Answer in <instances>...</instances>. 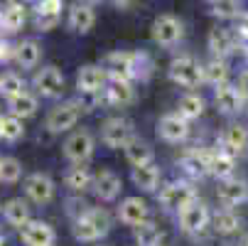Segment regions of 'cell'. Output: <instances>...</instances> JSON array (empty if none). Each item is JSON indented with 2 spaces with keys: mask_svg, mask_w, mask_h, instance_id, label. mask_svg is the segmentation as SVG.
Segmentation results:
<instances>
[{
  "mask_svg": "<svg viewBox=\"0 0 248 246\" xmlns=\"http://www.w3.org/2000/svg\"><path fill=\"white\" fill-rule=\"evenodd\" d=\"M211 224H214V231H217V234H224V236L236 234V231L241 229V219H238V214H233L229 207L211 217Z\"/></svg>",
  "mask_w": 248,
  "mask_h": 246,
  "instance_id": "cell-32",
  "label": "cell"
},
{
  "mask_svg": "<svg viewBox=\"0 0 248 246\" xmlns=\"http://www.w3.org/2000/svg\"><path fill=\"white\" fill-rule=\"evenodd\" d=\"M211 5V15L219 20H231L241 15V3L238 0H209Z\"/></svg>",
  "mask_w": 248,
  "mask_h": 246,
  "instance_id": "cell-37",
  "label": "cell"
},
{
  "mask_svg": "<svg viewBox=\"0 0 248 246\" xmlns=\"http://www.w3.org/2000/svg\"><path fill=\"white\" fill-rule=\"evenodd\" d=\"M133 182H135V187H140L143 192H155L157 185H160V170L153 163L135 165L133 167Z\"/></svg>",
  "mask_w": 248,
  "mask_h": 246,
  "instance_id": "cell-24",
  "label": "cell"
},
{
  "mask_svg": "<svg viewBox=\"0 0 248 246\" xmlns=\"http://www.w3.org/2000/svg\"><path fill=\"white\" fill-rule=\"evenodd\" d=\"M217 195H219V202L231 209V207H238L241 202H246L248 187H246V182H241V180H236V178H226V180H221Z\"/></svg>",
  "mask_w": 248,
  "mask_h": 246,
  "instance_id": "cell-22",
  "label": "cell"
},
{
  "mask_svg": "<svg viewBox=\"0 0 248 246\" xmlns=\"http://www.w3.org/2000/svg\"><path fill=\"white\" fill-rule=\"evenodd\" d=\"M160 246H162V244H160Z\"/></svg>",
  "mask_w": 248,
  "mask_h": 246,
  "instance_id": "cell-52",
  "label": "cell"
},
{
  "mask_svg": "<svg viewBox=\"0 0 248 246\" xmlns=\"http://www.w3.org/2000/svg\"><path fill=\"white\" fill-rule=\"evenodd\" d=\"M182 34H185V27H182V22L177 20L174 15H160L153 22V40L160 47H174V45H180Z\"/></svg>",
  "mask_w": 248,
  "mask_h": 246,
  "instance_id": "cell-7",
  "label": "cell"
},
{
  "mask_svg": "<svg viewBox=\"0 0 248 246\" xmlns=\"http://www.w3.org/2000/svg\"><path fill=\"white\" fill-rule=\"evenodd\" d=\"M8 109L17 118H30V116H34V111H37V98H34L32 94H27V91H20V94L8 98Z\"/></svg>",
  "mask_w": 248,
  "mask_h": 246,
  "instance_id": "cell-27",
  "label": "cell"
},
{
  "mask_svg": "<svg viewBox=\"0 0 248 246\" xmlns=\"http://www.w3.org/2000/svg\"><path fill=\"white\" fill-rule=\"evenodd\" d=\"M241 246H248V234L243 236V241H241Z\"/></svg>",
  "mask_w": 248,
  "mask_h": 246,
  "instance_id": "cell-47",
  "label": "cell"
},
{
  "mask_svg": "<svg viewBox=\"0 0 248 246\" xmlns=\"http://www.w3.org/2000/svg\"><path fill=\"white\" fill-rule=\"evenodd\" d=\"M81 116V103L79 101H64L59 106H54L47 116V131L49 133H66L69 128H74Z\"/></svg>",
  "mask_w": 248,
  "mask_h": 246,
  "instance_id": "cell-4",
  "label": "cell"
},
{
  "mask_svg": "<svg viewBox=\"0 0 248 246\" xmlns=\"http://www.w3.org/2000/svg\"><path fill=\"white\" fill-rule=\"evenodd\" d=\"M206 45L211 49V54L219 57V59H226L229 54H233L238 47H236V32L226 30V27H214L206 37Z\"/></svg>",
  "mask_w": 248,
  "mask_h": 246,
  "instance_id": "cell-16",
  "label": "cell"
},
{
  "mask_svg": "<svg viewBox=\"0 0 248 246\" xmlns=\"http://www.w3.org/2000/svg\"><path fill=\"white\" fill-rule=\"evenodd\" d=\"M157 133L162 140H167V143H182V140L189 135V121L177 111V114H167L160 118L157 123Z\"/></svg>",
  "mask_w": 248,
  "mask_h": 246,
  "instance_id": "cell-10",
  "label": "cell"
},
{
  "mask_svg": "<svg viewBox=\"0 0 248 246\" xmlns=\"http://www.w3.org/2000/svg\"><path fill=\"white\" fill-rule=\"evenodd\" d=\"M22 178V165L20 160L15 158H3L0 160V182H5V185H13Z\"/></svg>",
  "mask_w": 248,
  "mask_h": 246,
  "instance_id": "cell-38",
  "label": "cell"
},
{
  "mask_svg": "<svg viewBox=\"0 0 248 246\" xmlns=\"http://www.w3.org/2000/svg\"><path fill=\"white\" fill-rule=\"evenodd\" d=\"M118 219L128 227H140L143 222L150 219V209L145 204V199L140 197H125L118 207Z\"/></svg>",
  "mask_w": 248,
  "mask_h": 246,
  "instance_id": "cell-14",
  "label": "cell"
},
{
  "mask_svg": "<svg viewBox=\"0 0 248 246\" xmlns=\"http://www.w3.org/2000/svg\"><path fill=\"white\" fill-rule=\"evenodd\" d=\"M0 246H3V236H0Z\"/></svg>",
  "mask_w": 248,
  "mask_h": 246,
  "instance_id": "cell-50",
  "label": "cell"
},
{
  "mask_svg": "<svg viewBox=\"0 0 248 246\" xmlns=\"http://www.w3.org/2000/svg\"><path fill=\"white\" fill-rule=\"evenodd\" d=\"M8 5H25V0H8Z\"/></svg>",
  "mask_w": 248,
  "mask_h": 246,
  "instance_id": "cell-45",
  "label": "cell"
},
{
  "mask_svg": "<svg viewBox=\"0 0 248 246\" xmlns=\"http://www.w3.org/2000/svg\"><path fill=\"white\" fill-rule=\"evenodd\" d=\"M27 15H25V5H8L3 10V30L5 32H20L22 25H25Z\"/></svg>",
  "mask_w": 248,
  "mask_h": 246,
  "instance_id": "cell-35",
  "label": "cell"
},
{
  "mask_svg": "<svg viewBox=\"0 0 248 246\" xmlns=\"http://www.w3.org/2000/svg\"><path fill=\"white\" fill-rule=\"evenodd\" d=\"M20 91H25V82H22L20 74L8 72V74L0 77V94H3V96L10 98V96H15V94H20Z\"/></svg>",
  "mask_w": 248,
  "mask_h": 246,
  "instance_id": "cell-40",
  "label": "cell"
},
{
  "mask_svg": "<svg viewBox=\"0 0 248 246\" xmlns=\"http://www.w3.org/2000/svg\"><path fill=\"white\" fill-rule=\"evenodd\" d=\"M25 135V126H22V118H17V116H8V118H3V131H0V138L3 140H8V143H15V140H20Z\"/></svg>",
  "mask_w": 248,
  "mask_h": 246,
  "instance_id": "cell-39",
  "label": "cell"
},
{
  "mask_svg": "<svg viewBox=\"0 0 248 246\" xmlns=\"http://www.w3.org/2000/svg\"><path fill=\"white\" fill-rule=\"evenodd\" d=\"M0 131H3V116H0Z\"/></svg>",
  "mask_w": 248,
  "mask_h": 246,
  "instance_id": "cell-49",
  "label": "cell"
},
{
  "mask_svg": "<svg viewBox=\"0 0 248 246\" xmlns=\"http://www.w3.org/2000/svg\"><path fill=\"white\" fill-rule=\"evenodd\" d=\"M64 182H66V187L72 190V192H86L89 187H93V175L84 165H77L74 163V167L66 170Z\"/></svg>",
  "mask_w": 248,
  "mask_h": 246,
  "instance_id": "cell-26",
  "label": "cell"
},
{
  "mask_svg": "<svg viewBox=\"0 0 248 246\" xmlns=\"http://www.w3.org/2000/svg\"><path fill=\"white\" fill-rule=\"evenodd\" d=\"M236 47H238L243 54H248V32H246V30H238V32H236Z\"/></svg>",
  "mask_w": 248,
  "mask_h": 246,
  "instance_id": "cell-42",
  "label": "cell"
},
{
  "mask_svg": "<svg viewBox=\"0 0 248 246\" xmlns=\"http://www.w3.org/2000/svg\"><path fill=\"white\" fill-rule=\"evenodd\" d=\"M0 30H3V10H0Z\"/></svg>",
  "mask_w": 248,
  "mask_h": 246,
  "instance_id": "cell-48",
  "label": "cell"
},
{
  "mask_svg": "<svg viewBox=\"0 0 248 246\" xmlns=\"http://www.w3.org/2000/svg\"><path fill=\"white\" fill-rule=\"evenodd\" d=\"M214 101H217V109L226 116H233L243 109L246 98L241 96L238 86H231V84H221L217 86V94H214Z\"/></svg>",
  "mask_w": 248,
  "mask_h": 246,
  "instance_id": "cell-19",
  "label": "cell"
},
{
  "mask_svg": "<svg viewBox=\"0 0 248 246\" xmlns=\"http://www.w3.org/2000/svg\"><path fill=\"white\" fill-rule=\"evenodd\" d=\"M170 79L174 84L185 86V89H197L204 82V66L194 57L180 54V57H174L172 64H170Z\"/></svg>",
  "mask_w": 248,
  "mask_h": 246,
  "instance_id": "cell-3",
  "label": "cell"
},
{
  "mask_svg": "<svg viewBox=\"0 0 248 246\" xmlns=\"http://www.w3.org/2000/svg\"><path fill=\"white\" fill-rule=\"evenodd\" d=\"M221 146L231 155H241L248 148V131L243 126H229L221 135Z\"/></svg>",
  "mask_w": 248,
  "mask_h": 246,
  "instance_id": "cell-25",
  "label": "cell"
},
{
  "mask_svg": "<svg viewBox=\"0 0 248 246\" xmlns=\"http://www.w3.org/2000/svg\"><path fill=\"white\" fill-rule=\"evenodd\" d=\"M121 190H123V182L113 170H98L93 175V192L101 202H113L121 195Z\"/></svg>",
  "mask_w": 248,
  "mask_h": 246,
  "instance_id": "cell-13",
  "label": "cell"
},
{
  "mask_svg": "<svg viewBox=\"0 0 248 246\" xmlns=\"http://www.w3.org/2000/svg\"><path fill=\"white\" fill-rule=\"evenodd\" d=\"M162 229L157 227V224H153L150 219L148 222H143L140 227H135V241H138V246H160L162 244Z\"/></svg>",
  "mask_w": 248,
  "mask_h": 246,
  "instance_id": "cell-34",
  "label": "cell"
},
{
  "mask_svg": "<svg viewBox=\"0 0 248 246\" xmlns=\"http://www.w3.org/2000/svg\"><path fill=\"white\" fill-rule=\"evenodd\" d=\"M25 192L34 204H49L52 197H54V182H52L49 175L34 172L25 180Z\"/></svg>",
  "mask_w": 248,
  "mask_h": 246,
  "instance_id": "cell-12",
  "label": "cell"
},
{
  "mask_svg": "<svg viewBox=\"0 0 248 246\" xmlns=\"http://www.w3.org/2000/svg\"><path fill=\"white\" fill-rule=\"evenodd\" d=\"M204 82H209L211 86H221L229 82V64L226 59H219L214 57L211 62L204 64Z\"/></svg>",
  "mask_w": 248,
  "mask_h": 246,
  "instance_id": "cell-30",
  "label": "cell"
},
{
  "mask_svg": "<svg viewBox=\"0 0 248 246\" xmlns=\"http://www.w3.org/2000/svg\"><path fill=\"white\" fill-rule=\"evenodd\" d=\"M111 231V214L103 207H93L77 219L74 224V236L79 241H96Z\"/></svg>",
  "mask_w": 248,
  "mask_h": 246,
  "instance_id": "cell-2",
  "label": "cell"
},
{
  "mask_svg": "<svg viewBox=\"0 0 248 246\" xmlns=\"http://www.w3.org/2000/svg\"><path fill=\"white\" fill-rule=\"evenodd\" d=\"M238 30H246L248 32V13H241L238 15Z\"/></svg>",
  "mask_w": 248,
  "mask_h": 246,
  "instance_id": "cell-44",
  "label": "cell"
},
{
  "mask_svg": "<svg viewBox=\"0 0 248 246\" xmlns=\"http://www.w3.org/2000/svg\"><path fill=\"white\" fill-rule=\"evenodd\" d=\"M93 148H96V143H93V135L89 131H74L64 143V158L77 163V165H84L93 155Z\"/></svg>",
  "mask_w": 248,
  "mask_h": 246,
  "instance_id": "cell-6",
  "label": "cell"
},
{
  "mask_svg": "<svg viewBox=\"0 0 248 246\" xmlns=\"http://www.w3.org/2000/svg\"><path fill=\"white\" fill-rule=\"evenodd\" d=\"M96 25V10L93 3L84 0V3H74L72 10H69V27L79 34H86L91 27Z\"/></svg>",
  "mask_w": 248,
  "mask_h": 246,
  "instance_id": "cell-20",
  "label": "cell"
},
{
  "mask_svg": "<svg viewBox=\"0 0 248 246\" xmlns=\"http://www.w3.org/2000/svg\"><path fill=\"white\" fill-rule=\"evenodd\" d=\"M89 3H113V0H89Z\"/></svg>",
  "mask_w": 248,
  "mask_h": 246,
  "instance_id": "cell-46",
  "label": "cell"
},
{
  "mask_svg": "<svg viewBox=\"0 0 248 246\" xmlns=\"http://www.w3.org/2000/svg\"><path fill=\"white\" fill-rule=\"evenodd\" d=\"M108 74L101 64H89V66H81V72L77 77V89L79 94H101L108 84Z\"/></svg>",
  "mask_w": 248,
  "mask_h": 246,
  "instance_id": "cell-11",
  "label": "cell"
},
{
  "mask_svg": "<svg viewBox=\"0 0 248 246\" xmlns=\"http://www.w3.org/2000/svg\"><path fill=\"white\" fill-rule=\"evenodd\" d=\"M34 13H37V27L40 30H52L62 17V0H37Z\"/></svg>",
  "mask_w": 248,
  "mask_h": 246,
  "instance_id": "cell-23",
  "label": "cell"
},
{
  "mask_svg": "<svg viewBox=\"0 0 248 246\" xmlns=\"http://www.w3.org/2000/svg\"><path fill=\"white\" fill-rule=\"evenodd\" d=\"M3 214H5L8 224L22 229V227L30 222V207H27L22 199H10V202L3 207Z\"/></svg>",
  "mask_w": 248,
  "mask_h": 246,
  "instance_id": "cell-33",
  "label": "cell"
},
{
  "mask_svg": "<svg viewBox=\"0 0 248 246\" xmlns=\"http://www.w3.org/2000/svg\"><path fill=\"white\" fill-rule=\"evenodd\" d=\"M20 236L25 246H52L54 244V229L47 222H37V219H30L20 229Z\"/></svg>",
  "mask_w": 248,
  "mask_h": 246,
  "instance_id": "cell-17",
  "label": "cell"
},
{
  "mask_svg": "<svg viewBox=\"0 0 248 246\" xmlns=\"http://www.w3.org/2000/svg\"><path fill=\"white\" fill-rule=\"evenodd\" d=\"M194 199H197V192L189 182H170L160 192V204L167 209V212H180L182 207H187Z\"/></svg>",
  "mask_w": 248,
  "mask_h": 246,
  "instance_id": "cell-8",
  "label": "cell"
},
{
  "mask_svg": "<svg viewBox=\"0 0 248 246\" xmlns=\"http://www.w3.org/2000/svg\"><path fill=\"white\" fill-rule=\"evenodd\" d=\"M180 114L187 118V121H194L204 114V98L199 94H185L180 98Z\"/></svg>",
  "mask_w": 248,
  "mask_h": 246,
  "instance_id": "cell-36",
  "label": "cell"
},
{
  "mask_svg": "<svg viewBox=\"0 0 248 246\" xmlns=\"http://www.w3.org/2000/svg\"><path fill=\"white\" fill-rule=\"evenodd\" d=\"M125 150V158H128V163L135 167V165H145V163H153V158H155V153H153V148L145 143V140H140V138H133L130 143L123 148Z\"/></svg>",
  "mask_w": 248,
  "mask_h": 246,
  "instance_id": "cell-28",
  "label": "cell"
},
{
  "mask_svg": "<svg viewBox=\"0 0 248 246\" xmlns=\"http://www.w3.org/2000/svg\"><path fill=\"white\" fill-rule=\"evenodd\" d=\"M180 165L185 167V172L192 175V178H204V175L211 172V153L192 148L180 158Z\"/></svg>",
  "mask_w": 248,
  "mask_h": 246,
  "instance_id": "cell-21",
  "label": "cell"
},
{
  "mask_svg": "<svg viewBox=\"0 0 248 246\" xmlns=\"http://www.w3.org/2000/svg\"><path fill=\"white\" fill-rule=\"evenodd\" d=\"M15 49H17V47H13L8 40H0V64L15 59Z\"/></svg>",
  "mask_w": 248,
  "mask_h": 246,
  "instance_id": "cell-41",
  "label": "cell"
},
{
  "mask_svg": "<svg viewBox=\"0 0 248 246\" xmlns=\"http://www.w3.org/2000/svg\"><path fill=\"white\" fill-rule=\"evenodd\" d=\"M233 170H236V155H231L226 150L211 153V175H217L219 180H226L233 175Z\"/></svg>",
  "mask_w": 248,
  "mask_h": 246,
  "instance_id": "cell-31",
  "label": "cell"
},
{
  "mask_svg": "<svg viewBox=\"0 0 248 246\" xmlns=\"http://www.w3.org/2000/svg\"><path fill=\"white\" fill-rule=\"evenodd\" d=\"M40 57H42V49H40V45L34 42V40H25V42H20L17 49H15V59H17V64H20L22 69L37 66V64H40Z\"/></svg>",
  "mask_w": 248,
  "mask_h": 246,
  "instance_id": "cell-29",
  "label": "cell"
},
{
  "mask_svg": "<svg viewBox=\"0 0 248 246\" xmlns=\"http://www.w3.org/2000/svg\"><path fill=\"white\" fill-rule=\"evenodd\" d=\"M143 64H150V59L145 54H138V52H111L106 54L101 66L106 69V74H108L111 79H138L143 72H148V69Z\"/></svg>",
  "mask_w": 248,
  "mask_h": 246,
  "instance_id": "cell-1",
  "label": "cell"
},
{
  "mask_svg": "<svg viewBox=\"0 0 248 246\" xmlns=\"http://www.w3.org/2000/svg\"><path fill=\"white\" fill-rule=\"evenodd\" d=\"M0 212H3V204H0Z\"/></svg>",
  "mask_w": 248,
  "mask_h": 246,
  "instance_id": "cell-51",
  "label": "cell"
},
{
  "mask_svg": "<svg viewBox=\"0 0 248 246\" xmlns=\"http://www.w3.org/2000/svg\"><path fill=\"white\" fill-rule=\"evenodd\" d=\"M133 138H135V131L128 118H108L101 128V140L108 148H125Z\"/></svg>",
  "mask_w": 248,
  "mask_h": 246,
  "instance_id": "cell-5",
  "label": "cell"
},
{
  "mask_svg": "<svg viewBox=\"0 0 248 246\" xmlns=\"http://www.w3.org/2000/svg\"><path fill=\"white\" fill-rule=\"evenodd\" d=\"M236 86H238L241 96H243V98L248 101V69H246V72H243V74L238 77V84H236Z\"/></svg>",
  "mask_w": 248,
  "mask_h": 246,
  "instance_id": "cell-43",
  "label": "cell"
},
{
  "mask_svg": "<svg viewBox=\"0 0 248 246\" xmlns=\"http://www.w3.org/2000/svg\"><path fill=\"white\" fill-rule=\"evenodd\" d=\"M34 89L37 94L47 96V98H54L62 94L64 89V77L57 66H42L37 74H34Z\"/></svg>",
  "mask_w": 248,
  "mask_h": 246,
  "instance_id": "cell-15",
  "label": "cell"
},
{
  "mask_svg": "<svg viewBox=\"0 0 248 246\" xmlns=\"http://www.w3.org/2000/svg\"><path fill=\"white\" fill-rule=\"evenodd\" d=\"M206 224H209V209L204 202L194 199L180 209V227L187 234H202L206 229Z\"/></svg>",
  "mask_w": 248,
  "mask_h": 246,
  "instance_id": "cell-9",
  "label": "cell"
},
{
  "mask_svg": "<svg viewBox=\"0 0 248 246\" xmlns=\"http://www.w3.org/2000/svg\"><path fill=\"white\" fill-rule=\"evenodd\" d=\"M135 98V89L128 79H108L103 89V101L111 106H128Z\"/></svg>",
  "mask_w": 248,
  "mask_h": 246,
  "instance_id": "cell-18",
  "label": "cell"
}]
</instances>
